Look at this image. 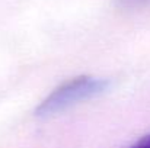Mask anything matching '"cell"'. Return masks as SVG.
Returning <instances> with one entry per match:
<instances>
[{
    "label": "cell",
    "mask_w": 150,
    "mask_h": 148,
    "mask_svg": "<svg viewBox=\"0 0 150 148\" xmlns=\"http://www.w3.org/2000/svg\"><path fill=\"white\" fill-rule=\"evenodd\" d=\"M118 6H121L122 9H143L150 4V0H115Z\"/></svg>",
    "instance_id": "7a4b0ae2"
},
{
    "label": "cell",
    "mask_w": 150,
    "mask_h": 148,
    "mask_svg": "<svg viewBox=\"0 0 150 148\" xmlns=\"http://www.w3.org/2000/svg\"><path fill=\"white\" fill-rule=\"evenodd\" d=\"M109 86L105 79H98L93 76H79L73 77L58 87H55L47 97L37 107V116H51L63 112L80 102L89 100L102 95Z\"/></svg>",
    "instance_id": "6da1fadb"
},
{
    "label": "cell",
    "mask_w": 150,
    "mask_h": 148,
    "mask_svg": "<svg viewBox=\"0 0 150 148\" xmlns=\"http://www.w3.org/2000/svg\"><path fill=\"white\" fill-rule=\"evenodd\" d=\"M128 148H150V134L142 137L137 142H134L131 147H128Z\"/></svg>",
    "instance_id": "3957f363"
}]
</instances>
